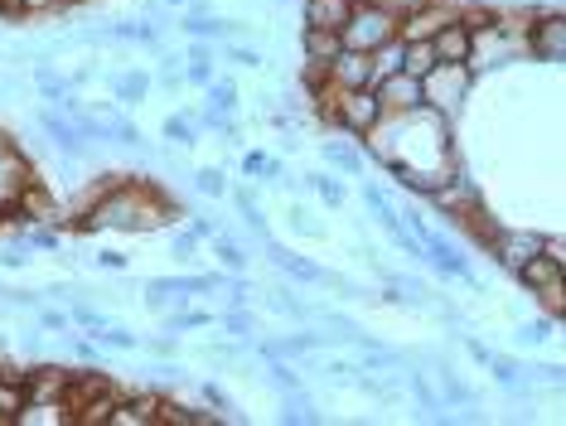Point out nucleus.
Segmentation results:
<instances>
[{
    "mask_svg": "<svg viewBox=\"0 0 566 426\" xmlns=\"http://www.w3.org/2000/svg\"><path fill=\"white\" fill-rule=\"evenodd\" d=\"M175 214H179L175 199L156 185V179L122 175L117 185H107L83 209V228L87 232H97V228H112V232H150V228H165Z\"/></svg>",
    "mask_w": 566,
    "mask_h": 426,
    "instance_id": "1",
    "label": "nucleus"
},
{
    "mask_svg": "<svg viewBox=\"0 0 566 426\" xmlns=\"http://www.w3.org/2000/svg\"><path fill=\"white\" fill-rule=\"evenodd\" d=\"M315 107L329 126H339L344 136H368L373 126L382 122V102L373 87H329Z\"/></svg>",
    "mask_w": 566,
    "mask_h": 426,
    "instance_id": "2",
    "label": "nucleus"
},
{
    "mask_svg": "<svg viewBox=\"0 0 566 426\" xmlns=\"http://www.w3.org/2000/svg\"><path fill=\"white\" fill-rule=\"evenodd\" d=\"M397 39V10L388 0H354L349 20L339 24V44L344 49H358V54H373L378 44Z\"/></svg>",
    "mask_w": 566,
    "mask_h": 426,
    "instance_id": "3",
    "label": "nucleus"
},
{
    "mask_svg": "<svg viewBox=\"0 0 566 426\" xmlns=\"http://www.w3.org/2000/svg\"><path fill=\"white\" fill-rule=\"evenodd\" d=\"M470 83H474V69H470V63H436V69L421 77V107L441 112L446 122H450V116L465 107Z\"/></svg>",
    "mask_w": 566,
    "mask_h": 426,
    "instance_id": "4",
    "label": "nucleus"
},
{
    "mask_svg": "<svg viewBox=\"0 0 566 426\" xmlns=\"http://www.w3.org/2000/svg\"><path fill=\"white\" fill-rule=\"evenodd\" d=\"M562 271L566 262L562 257H547V252H533L527 262L513 271V277L523 281L533 295H543V305H547V315H562Z\"/></svg>",
    "mask_w": 566,
    "mask_h": 426,
    "instance_id": "5",
    "label": "nucleus"
},
{
    "mask_svg": "<svg viewBox=\"0 0 566 426\" xmlns=\"http://www.w3.org/2000/svg\"><path fill=\"white\" fill-rule=\"evenodd\" d=\"M523 49L537 63H562L566 59V20L557 15V10L537 15L533 24H527V34H523Z\"/></svg>",
    "mask_w": 566,
    "mask_h": 426,
    "instance_id": "6",
    "label": "nucleus"
},
{
    "mask_svg": "<svg viewBox=\"0 0 566 426\" xmlns=\"http://www.w3.org/2000/svg\"><path fill=\"white\" fill-rule=\"evenodd\" d=\"M40 132H44L49 141H54V146H59L63 155H69V160H87V150H93V141H87V136H83L78 126H73L59 107H44V112H40Z\"/></svg>",
    "mask_w": 566,
    "mask_h": 426,
    "instance_id": "7",
    "label": "nucleus"
},
{
    "mask_svg": "<svg viewBox=\"0 0 566 426\" xmlns=\"http://www.w3.org/2000/svg\"><path fill=\"white\" fill-rule=\"evenodd\" d=\"M262 248H266V257L286 271L291 281H305V287H325V277H329V267H319V262H311V257H301V252H291V248H281V242L266 232L262 238Z\"/></svg>",
    "mask_w": 566,
    "mask_h": 426,
    "instance_id": "8",
    "label": "nucleus"
},
{
    "mask_svg": "<svg viewBox=\"0 0 566 426\" xmlns=\"http://www.w3.org/2000/svg\"><path fill=\"white\" fill-rule=\"evenodd\" d=\"M431 49H436V63H470L474 54V34H470V24L465 20H446L441 30L431 34Z\"/></svg>",
    "mask_w": 566,
    "mask_h": 426,
    "instance_id": "9",
    "label": "nucleus"
},
{
    "mask_svg": "<svg viewBox=\"0 0 566 426\" xmlns=\"http://www.w3.org/2000/svg\"><path fill=\"white\" fill-rule=\"evenodd\" d=\"M373 93H378V102H382V116L388 112H417L421 107V77L392 73V77H382V83H373Z\"/></svg>",
    "mask_w": 566,
    "mask_h": 426,
    "instance_id": "10",
    "label": "nucleus"
},
{
    "mask_svg": "<svg viewBox=\"0 0 566 426\" xmlns=\"http://www.w3.org/2000/svg\"><path fill=\"white\" fill-rule=\"evenodd\" d=\"M325 77H329V87H373V63L358 49H339L325 63Z\"/></svg>",
    "mask_w": 566,
    "mask_h": 426,
    "instance_id": "11",
    "label": "nucleus"
},
{
    "mask_svg": "<svg viewBox=\"0 0 566 426\" xmlns=\"http://www.w3.org/2000/svg\"><path fill=\"white\" fill-rule=\"evenodd\" d=\"M537 248H543V238H537V232H513V228H499V232H494V242H489L494 262H499V267H509V271H518Z\"/></svg>",
    "mask_w": 566,
    "mask_h": 426,
    "instance_id": "12",
    "label": "nucleus"
},
{
    "mask_svg": "<svg viewBox=\"0 0 566 426\" xmlns=\"http://www.w3.org/2000/svg\"><path fill=\"white\" fill-rule=\"evenodd\" d=\"M179 34L185 39H242L248 24L242 20H213V15H203V10H185V15H179Z\"/></svg>",
    "mask_w": 566,
    "mask_h": 426,
    "instance_id": "13",
    "label": "nucleus"
},
{
    "mask_svg": "<svg viewBox=\"0 0 566 426\" xmlns=\"http://www.w3.org/2000/svg\"><path fill=\"white\" fill-rule=\"evenodd\" d=\"M354 0H301V20L305 30H334L339 34V24L349 20Z\"/></svg>",
    "mask_w": 566,
    "mask_h": 426,
    "instance_id": "14",
    "label": "nucleus"
},
{
    "mask_svg": "<svg viewBox=\"0 0 566 426\" xmlns=\"http://www.w3.org/2000/svg\"><path fill=\"white\" fill-rule=\"evenodd\" d=\"M319 155H325V165H329V170H339L344 179H358V175H364V150H358L354 141H339V136H334V141H325V146H319Z\"/></svg>",
    "mask_w": 566,
    "mask_h": 426,
    "instance_id": "15",
    "label": "nucleus"
},
{
    "mask_svg": "<svg viewBox=\"0 0 566 426\" xmlns=\"http://www.w3.org/2000/svg\"><path fill=\"white\" fill-rule=\"evenodd\" d=\"M107 87H112V97H117L122 107H136V102L146 97L150 87H156V77H150L146 69H126V73H112Z\"/></svg>",
    "mask_w": 566,
    "mask_h": 426,
    "instance_id": "16",
    "label": "nucleus"
},
{
    "mask_svg": "<svg viewBox=\"0 0 566 426\" xmlns=\"http://www.w3.org/2000/svg\"><path fill=\"white\" fill-rule=\"evenodd\" d=\"M339 49L344 44H339V34H334V30H301V59L315 63V69H325Z\"/></svg>",
    "mask_w": 566,
    "mask_h": 426,
    "instance_id": "17",
    "label": "nucleus"
},
{
    "mask_svg": "<svg viewBox=\"0 0 566 426\" xmlns=\"http://www.w3.org/2000/svg\"><path fill=\"white\" fill-rule=\"evenodd\" d=\"M15 426H73L69 403H24L15 412Z\"/></svg>",
    "mask_w": 566,
    "mask_h": 426,
    "instance_id": "18",
    "label": "nucleus"
},
{
    "mask_svg": "<svg viewBox=\"0 0 566 426\" xmlns=\"http://www.w3.org/2000/svg\"><path fill=\"white\" fill-rule=\"evenodd\" d=\"M160 132H165V141H170V146H185V150H189V146L199 141V116H195V112H170Z\"/></svg>",
    "mask_w": 566,
    "mask_h": 426,
    "instance_id": "19",
    "label": "nucleus"
},
{
    "mask_svg": "<svg viewBox=\"0 0 566 426\" xmlns=\"http://www.w3.org/2000/svg\"><path fill=\"white\" fill-rule=\"evenodd\" d=\"M402 39H388V44H378L368 54V63H373V83H382V77H392V73H402Z\"/></svg>",
    "mask_w": 566,
    "mask_h": 426,
    "instance_id": "20",
    "label": "nucleus"
},
{
    "mask_svg": "<svg viewBox=\"0 0 566 426\" xmlns=\"http://www.w3.org/2000/svg\"><path fill=\"white\" fill-rule=\"evenodd\" d=\"M30 73H34V87H40L49 102H59L63 93H69V73H59V69H54V59L30 63Z\"/></svg>",
    "mask_w": 566,
    "mask_h": 426,
    "instance_id": "21",
    "label": "nucleus"
},
{
    "mask_svg": "<svg viewBox=\"0 0 566 426\" xmlns=\"http://www.w3.org/2000/svg\"><path fill=\"white\" fill-rule=\"evenodd\" d=\"M209 248H213L218 262H223V271H248V252H242V242L233 238V232H213Z\"/></svg>",
    "mask_w": 566,
    "mask_h": 426,
    "instance_id": "22",
    "label": "nucleus"
},
{
    "mask_svg": "<svg viewBox=\"0 0 566 426\" xmlns=\"http://www.w3.org/2000/svg\"><path fill=\"white\" fill-rule=\"evenodd\" d=\"M203 97H209V112H238L242 107L233 77H209V83H203Z\"/></svg>",
    "mask_w": 566,
    "mask_h": 426,
    "instance_id": "23",
    "label": "nucleus"
},
{
    "mask_svg": "<svg viewBox=\"0 0 566 426\" xmlns=\"http://www.w3.org/2000/svg\"><path fill=\"white\" fill-rule=\"evenodd\" d=\"M281 422H319V412H315V403H311V393L305 387H295V393H281Z\"/></svg>",
    "mask_w": 566,
    "mask_h": 426,
    "instance_id": "24",
    "label": "nucleus"
},
{
    "mask_svg": "<svg viewBox=\"0 0 566 426\" xmlns=\"http://www.w3.org/2000/svg\"><path fill=\"white\" fill-rule=\"evenodd\" d=\"M305 189H315L319 199L329 204V209H344V199H349V189H344V179H334V175H325V170H315V175H305L301 179Z\"/></svg>",
    "mask_w": 566,
    "mask_h": 426,
    "instance_id": "25",
    "label": "nucleus"
},
{
    "mask_svg": "<svg viewBox=\"0 0 566 426\" xmlns=\"http://www.w3.org/2000/svg\"><path fill=\"white\" fill-rule=\"evenodd\" d=\"M431 69H436V49H431V39H417V44H407V49H402V73L427 77Z\"/></svg>",
    "mask_w": 566,
    "mask_h": 426,
    "instance_id": "26",
    "label": "nucleus"
},
{
    "mask_svg": "<svg viewBox=\"0 0 566 426\" xmlns=\"http://www.w3.org/2000/svg\"><path fill=\"white\" fill-rule=\"evenodd\" d=\"M266 305H272L276 315H286V320H315V305H305L291 287H276V291H272V301H266Z\"/></svg>",
    "mask_w": 566,
    "mask_h": 426,
    "instance_id": "27",
    "label": "nucleus"
},
{
    "mask_svg": "<svg viewBox=\"0 0 566 426\" xmlns=\"http://www.w3.org/2000/svg\"><path fill=\"white\" fill-rule=\"evenodd\" d=\"M24 407V383L0 373V426H15V412Z\"/></svg>",
    "mask_w": 566,
    "mask_h": 426,
    "instance_id": "28",
    "label": "nucleus"
},
{
    "mask_svg": "<svg viewBox=\"0 0 566 426\" xmlns=\"http://www.w3.org/2000/svg\"><path fill=\"white\" fill-rule=\"evenodd\" d=\"M209 325H218V315L213 310H170V315H165V330H209Z\"/></svg>",
    "mask_w": 566,
    "mask_h": 426,
    "instance_id": "29",
    "label": "nucleus"
},
{
    "mask_svg": "<svg viewBox=\"0 0 566 426\" xmlns=\"http://www.w3.org/2000/svg\"><path fill=\"white\" fill-rule=\"evenodd\" d=\"M195 189L203 194V199H228V175L218 170V165H203V170H195Z\"/></svg>",
    "mask_w": 566,
    "mask_h": 426,
    "instance_id": "30",
    "label": "nucleus"
},
{
    "mask_svg": "<svg viewBox=\"0 0 566 426\" xmlns=\"http://www.w3.org/2000/svg\"><path fill=\"white\" fill-rule=\"evenodd\" d=\"M402 387H407V393H411V397H417V403H421V407H427V412H441V397H436V387L427 383V373L407 368V373H402Z\"/></svg>",
    "mask_w": 566,
    "mask_h": 426,
    "instance_id": "31",
    "label": "nucleus"
},
{
    "mask_svg": "<svg viewBox=\"0 0 566 426\" xmlns=\"http://www.w3.org/2000/svg\"><path fill=\"white\" fill-rule=\"evenodd\" d=\"M242 175L248 179H281V160H272L266 150H248L242 155Z\"/></svg>",
    "mask_w": 566,
    "mask_h": 426,
    "instance_id": "32",
    "label": "nucleus"
},
{
    "mask_svg": "<svg viewBox=\"0 0 566 426\" xmlns=\"http://www.w3.org/2000/svg\"><path fill=\"white\" fill-rule=\"evenodd\" d=\"M291 232H301V238H329V228L325 224H319V218L311 214V209H305V204H291Z\"/></svg>",
    "mask_w": 566,
    "mask_h": 426,
    "instance_id": "33",
    "label": "nucleus"
},
{
    "mask_svg": "<svg viewBox=\"0 0 566 426\" xmlns=\"http://www.w3.org/2000/svg\"><path fill=\"white\" fill-rule=\"evenodd\" d=\"M93 340H97V344H107V349H122V354L140 349L136 334H132V330H122V325H102V330H93Z\"/></svg>",
    "mask_w": 566,
    "mask_h": 426,
    "instance_id": "34",
    "label": "nucleus"
},
{
    "mask_svg": "<svg viewBox=\"0 0 566 426\" xmlns=\"http://www.w3.org/2000/svg\"><path fill=\"white\" fill-rule=\"evenodd\" d=\"M218 325H223V334H238V340H248L256 320L248 315V305H233V310H223V315H218Z\"/></svg>",
    "mask_w": 566,
    "mask_h": 426,
    "instance_id": "35",
    "label": "nucleus"
},
{
    "mask_svg": "<svg viewBox=\"0 0 566 426\" xmlns=\"http://www.w3.org/2000/svg\"><path fill=\"white\" fill-rule=\"evenodd\" d=\"M199 393H203V403H209V412H218L223 422H233V412H238V407H233V397H228L223 387H218V383H203Z\"/></svg>",
    "mask_w": 566,
    "mask_h": 426,
    "instance_id": "36",
    "label": "nucleus"
},
{
    "mask_svg": "<svg viewBox=\"0 0 566 426\" xmlns=\"http://www.w3.org/2000/svg\"><path fill=\"white\" fill-rule=\"evenodd\" d=\"M199 232L195 228H189V232H170V257H175V262H195V252H199Z\"/></svg>",
    "mask_w": 566,
    "mask_h": 426,
    "instance_id": "37",
    "label": "nucleus"
},
{
    "mask_svg": "<svg viewBox=\"0 0 566 426\" xmlns=\"http://www.w3.org/2000/svg\"><path fill=\"white\" fill-rule=\"evenodd\" d=\"M223 59H233V63H242V69H262V54H256V49H248V44H238V39H228L223 44Z\"/></svg>",
    "mask_w": 566,
    "mask_h": 426,
    "instance_id": "38",
    "label": "nucleus"
},
{
    "mask_svg": "<svg viewBox=\"0 0 566 426\" xmlns=\"http://www.w3.org/2000/svg\"><path fill=\"white\" fill-rule=\"evenodd\" d=\"M552 330H557V315L537 320V325H523V330H518V344H523V349H527V344H543V340H552Z\"/></svg>",
    "mask_w": 566,
    "mask_h": 426,
    "instance_id": "39",
    "label": "nucleus"
},
{
    "mask_svg": "<svg viewBox=\"0 0 566 426\" xmlns=\"http://www.w3.org/2000/svg\"><path fill=\"white\" fill-rule=\"evenodd\" d=\"M213 77V59H189V69H185V83H195V87H203Z\"/></svg>",
    "mask_w": 566,
    "mask_h": 426,
    "instance_id": "40",
    "label": "nucleus"
},
{
    "mask_svg": "<svg viewBox=\"0 0 566 426\" xmlns=\"http://www.w3.org/2000/svg\"><path fill=\"white\" fill-rule=\"evenodd\" d=\"M69 320H78V325H87V330H102V325H107V315H102V310H93V305H73Z\"/></svg>",
    "mask_w": 566,
    "mask_h": 426,
    "instance_id": "41",
    "label": "nucleus"
},
{
    "mask_svg": "<svg viewBox=\"0 0 566 426\" xmlns=\"http://www.w3.org/2000/svg\"><path fill=\"white\" fill-rule=\"evenodd\" d=\"M93 262H97L102 271H126V267H132V262H126V252H112V248H102Z\"/></svg>",
    "mask_w": 566,
    "mask_h": 426,
    "instance_id": "42",
    "label": "nucleus"
},
{
    "mask_svg": "<svg viewBox=\"0 0 566 426\" xmlns=\"http://www.w3.org/2000/svg\"><path fill=\"white\" fill-rule=\"evenodd\" d=\"M24 262H30V257H24V248H10V252H0V267H6V271H20Z\"/></svg>",
    "mask_w": 566,
    "mask_h": 426,
    "instance_id": "43",
    "label": "nucleus"
},
{
    "mask_svg": "<svg viewBox=\"0 0 566 426\" xmlns=\"http://www.w3.org/2000/svg\"><path fill=\"white\" fill-rule=\"evenodd\" d=\"M40 320H44V330H69V315H63V310H40Z\"/></svg>",
    "mask_w": 566,
    "mask_h": 426,
    "instance_id": "44",
    "label": "nucleus"
},
{
    "mask_svg": "<svg viewBox=\"0 0 566 426\" xmlns=\"http://www.w3.org/2000/svg\"><path fill=\"white\" fill-rule=\"evenodd\" d=\"M150 354H160V359H175V340H146Z\"/></svg>",
    "mask_w": 566,
    "mask_h": 426,
    "instance_id": "45",
    "label": "nucleus"
},
{
    "mask_svg": "<svg viewBox=\"0 0 566 426\" xmlns=\"http://www.w3.org/2000/svg\"><path fill=\"white\" fill-rule=\"evenodd\" d=\"M160 6H165V10H189L195 0H160Z\"/></svg>",
    "mask_w": 566,
    "mask_h": 426,
    "instance_id": "46",
    "label": "nucleus"
},
{
    "mask_svg": "<svg viewBox=\"0 0 566 426\" xmlns=\"http://www.w3.org/2000/svg\"><path fill=\"white\" fill-rule=\"evenodd\" d=\"M281 6H295V0H281Z\"/></svg>",
    "mask_w": 566,
    "mask_h": 426,
    "instance_id": "47",
    "label": "nucleus"
}]
</instances>
